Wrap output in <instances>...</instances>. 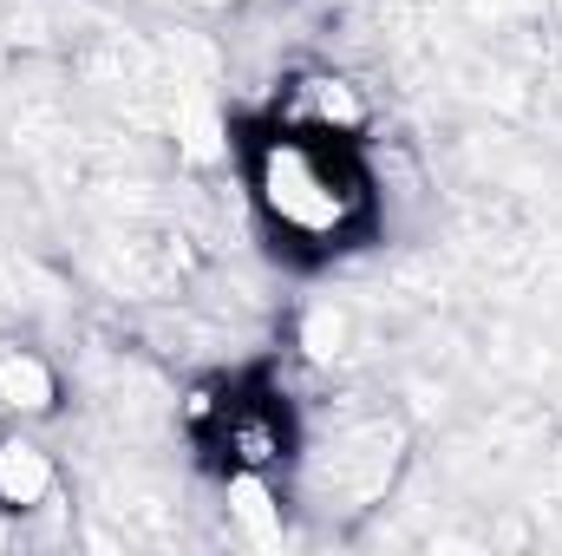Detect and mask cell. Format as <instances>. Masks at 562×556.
<instances>
[{"label":"cell","mask_w":562,"mask_h":556,"mask_svg":"<svg viewBox=\"0 0 562 556\" xmlns=\"http://www.w3.org/2000/svg\"><path fill=\"white\" fill-rule=\"evenodd\" d=\"M243 190L256 223L288 256H340L380 223V177L360 144L301 138L262 125L243 151Z\"/></svg>","instance_id":"cell-1"},{"label":"cell","mask_w":562,"mask_h":556,"mask_svg":"<svg viewBox=\"0 0 562 556\" xmlns=\"http://www.w3.org/2000/svg\"><path fill=\"white\" fill-rule=\"evenodd\" d=\"M53 504H59V458L26 425H7L0 432V518H40Z\"/></svg>","instance_id":"cell-5"},{"label":"cell","mask_w":562,"mask_h":556,"mask_svg":"<svg viewBox=\"0 0 562 556\" xmlns=\"http://www.w3.org/2000/svg\"><path fill=\"white\" fill-rule=\"evenodd\" d=\"M406 445H413V438H406V419L353 413V419H340L334 432H321V438H301L288 478L301 485V504L353 518V511H373V504L400 485Z\"/></svg>","instance_id":"cell-2"},{"label":"cell","mask_w":562,"mask_h":556,"mask_svg":"<svg viewBox=\"0 0 562 556\" xmlns=\"http://www.w3.org/2000/svg\"><path fill=\"white\" fill-rule=\"evenodd\" d=\"M543 13H550V26L562 33V0H543Z\"/></svg>","instance_id":"cell-11"},{"label":"cell","mask_w":562,"mask_h":556,"mask_svg":"<svg viewBox=\"0 0 562 556\" xmlns=\"http://www.w3.org/2000/svg\"><path fill=\"white\" fill-rule=\"evenodd\" d=\"M301 354L314 360V367H334L340 354H347V341H353V321H347V308H334V301H314L307 314H301Z\"/></svg>","instance_id":"cell-8"},{"label":"cell","mask_w":562,"mask_h":556,"mask_svg":"<svg viewBox=\"0 0 562 556\" xmlns=\"http://www.w3.org/2000/svg\"><path fill=\"white\" fill-rule=\"evenodd\" d=\"M223 518L229 537L249 551H281L288 544V491L269 471H223Z\"/></svg>","instance_id":"cell-6"},{"label":"cell","mask_w":562,"mask_h":556,"mask_svg":"<svg viewBox=\"0 0 562 556\" xmlns=\"http://www.w3.org/2000/svg\"><path fill=\"white\" fill-rule=\"evenodd\" d=\"M183 425L216 452L223 471H269L288 478L294 471V452H301V432L288 400H276L269 387H249V380H229V387H196L183 407Z\"/></svg>","instance_id":"cell-3"},{"label":"cell","mask_w":562,"mask_h":556,"mask_svg":"<svg viewBox=\"0 0 562 556\" xmlns=\"http://www.w3.org/2000/svg\"><path fill=\"white\" fill-rule=\"evenodd\" d=\"M321 7H353V0H321Z\"/></svg>","instance_id":"cell-12"},{"label":"cell","mask_w":562,"mask_h":556,"mask_svg":"<svg viewBox=\"0 0 562 556\" xmlns=\"http://www.w3.org/2000/svg\"><path fill=\"white\" fill-rule=\"evenodd\" d=\"M59 407H66L59 367L40 347H26V341H0V419L40 425V419H53Z\"/></svg>","instance_id":"cell-7"},{"label":"cell","mask_w":562,"mask_h":556,"mask_svg":"<svg viewBox=\"0 0 562 556\" xmlns=\"http://www.w3.org/2000/svg\"><path fill=\"white\" fill-rule=\"evenodd\" d=\"M471 13H477V20H491V26H504V20L530 13V0H471Z\"/></svg>","instance_id":"cell-9"},{"label":"cell","mask_w":562,"mask_h":556,"mask_svg":"<svg viewBox=\"0 0 562 556\" xmlns=\"http://www.w3.org/2000/svg\"><path fill=\"white\" fill-rule=\"evenodd\" d=\"M262 125L276 132H301V138H334V144H367L380 125V105L373 92L347 73V66H327V59H307V66H288L276 86H269V112Z\"/></svg>","instance_id":"cell-4"},{"label":"cell","mask_w":562,"mask_h":556,"mask_svg":"<svg viewBox=\"0 0 562 556\" xmlns=\"http://www.w3.org/2000/svg\"><path fill=\"white\" fill-rule=\"evenodd\" d=\"M183 7H196V13H229V7H243V0H183Z\"/></svg>","instance_id":"cell-10"}]
</instances>
